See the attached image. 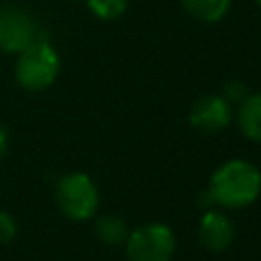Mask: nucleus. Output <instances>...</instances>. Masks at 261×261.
I'll return each instance as SVG.
<instances>
[{"instance_id":"obj_1","label":"nucleus","mask_w":261,"mask_h":261,"mask_svg":"<svg viewBox=\"0 0 261 261\" xmlns=\"http://www.w3.org/2000/svg\"><path fill=\"white\" fill-rule=\"evenodd\" d=\"M208 196L222 208H247L261 194V171L245 159L222 163L210 177Z\"/></svg>"},{"instance_id":"obj_2","label":"nucleus","mask_w":261,"mask_h":261,"mask_svg":"<svg viewBox=\"0 0 261 261\" xmlns=\"http://www.w3.org/2000/svg\"><path fill=\"white\" fill-rule=\"evenodd\" d=\"M59 65L61 59L55 47L45 37H39L35 43H31L24 51L18 53L14 77L20 88L31 92H41L57 80Z\"/></svg>"},{"instance_id":"obj_3","label":"nucleus","mask_w":261,"mask_h":261,"mask_svg":"<svg viewBox=\"0 0 261 261\" xmlns=\"http://www.w3.org/2000/svg\"><path fill=\"white\" fill-rule=\"evenodd\" d=\"M55 204L65 218L73 222H84L96 214L100 204V192L88 173L71 171L57 181Z\"/></svg>"},{"instance_id":"obj_4","label":"nucleus","mask_w":261,"mask_h":261,"mask_svg":"<svg viewBox=\"0 0 261 261\" xmlns=\"http://www.w3.org/2000/svg\"><path fill=\"white\" fill-rule=\"evenodd\" d=\"M124 247L128 261H171L175 234L163 222H147L128 232Z\"/></svg>"},{"instance_id":"obj_5","label":"nucleus","mask_w":261,"mask_h":261,"mask_svg":"<svg viewBox=\"0 0 261 261\" xmlns=\"http://www.w3.org/2000/svg\"><path fill=\"white\" fill-rule=\"evenodd\" d=\"M41 37L35 16L16 4L0 6V51L18 55Z\"/></svg>"},{"instance_id":"obj_6","label":"nucleus","mask_w":261,"mask_h":261,"mask_svg":"<svg viewBox=\"0 0 261 261\" xmlns=\"http://www.w3.org/2000/svg\"><path fill=\"white\" fill-rule=\"evenodd\" d=\"M234 116L232 104L222 94H208L194 102L190 110V124L204 135L224 130Z\"/></svg>"},{"instance_id":"obj_7","label":"nucleus","mask_w":261,"mask_h":261,"mask_svg":"<svg viewBox=\"0 0 261 261\" xmlns=\"http://www.w3.org/2000/svg\"><path fill=\"white\" fill-rule=\"evenodd\" d=\"M198 241L212 253L226 251L234 241V222L220 210H206L198 222Z\"/></svg>"},{"instance_id":"obj_8","label":"nucleus","mask_w":261,"mask_h":261,"mask_svg":"<svg viewBox=\"0 0 261 261\" xmlns=\"http://www.w3.org/2000/svg\"><path fill=\"white\" fill-rule=\"evenodd\" d=\"M237 122L241 133L255 143H261V92L247 96L237 110Z\"/></svg>"},{"instance_id":"obj_9","label":"nucleus","mask_w":261,"mask_h":261,"mask_svg":"<svg viewBox=\"0 0 261 261\" xmlns=\"http://www.w3.org/2000/svg\"><path fill=\"white\" fill-rule=\"evenodd\" d=\"M94 232H96L98 241L102 245H108V247L122 245L128 239L126 222L120 216H116V214H102V216H98Z\"/></svg>"},{"instance_id":"obj_10","label":"nucleus","mask_w":261,"mask_h":261,"mask_svg":"<svg viewBox=\"0 0 261 261\" xmlns=\"http://www.w3.org/2000/svg\"><path fill=\"white\" fill-rule=\"evenodd\" d=\"M184 10L202 22H218L230 10V0H181Z\"/></svg>"},{"instance_id":"obj_11","label":"nucleus","mask_w":261,"mask_h":261,"mask_svg":"<svg viewBox=\"0 0 261 261\" xmlns=\"http://www.w3.org/2000/svg\"><path fill=\"white\" fill-rule=\"evenodd\" d=\"M86 2L92 14L98 16L100 20H114L122 16L128 6V0H86Z\"/></svg>"},{"instance_id":"obj_12","label":"nucleus","mask_w":261,"mask_h":261,"mask_svg":"<svg viewBox=\"0 0 261 261\" xmlns=\"http://www.w3.org/2000/svg\"><path fill=\"white\" fill-rule=\"evenodd\" d=\"M222 96L230 102V104H241L247 96H249V90H247V86L243 84V82H237V80H232V82H228L226 86H224V92H222Z\"/></svg>"},{"instance_id":"obj_13","label":"nucleus","mask_w":261,"mask_h":261,"mask_svg":"<svg viewBox=\"0 0 261 261\" xmlns=\"http://www.w3.org/2000/svg\"><path fill=\"white\" fill-rule=\"evenodd\" d=\"M18 232V226H16V220L8 214V212H2L0 210V245L4 243H10Z\"/></svg>"},{"instance_id":"obj_14","label":"nucleus","mask_w":261,"mask_h":261,"mask_svg":"<svg viewBox=\"0 0 261 261\" xmlns=\"http://www.w3.org/2000/svg\"><path fill=\"white\" fill-rule=\"evenodd\" d=\"M6 149H8V130L0 124V157L6 153Z\"/></svg>"},{"instance_id":"obj_15","label":"nucleus","mask_w":261,"mask_h":261,"mask_svg":"<svg viewBox=\"0 0 261 261\" xmlns=\"http://www.w3.org/2000/svg\"><path fill=\"white\" fill-rule=\"evenodd\" d=\"M257 6H259V8H261V0H257Z\"/></svg>"}]
</instances>
